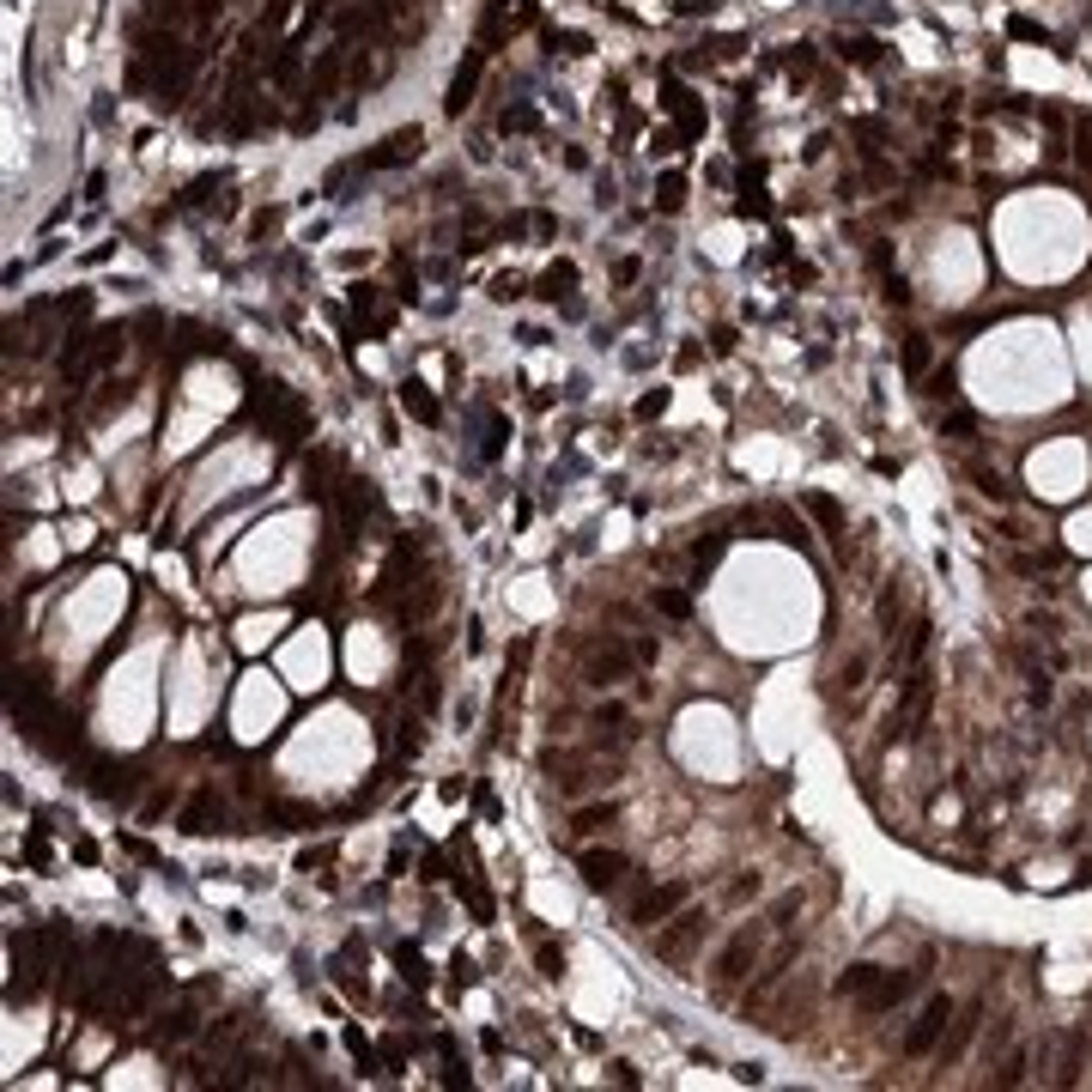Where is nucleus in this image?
Segmentation results:
<instances>
[{
    "label": "nucleus",
    "instance_id": "1",
    "mask_svg": "<svg viewBox=\"0 0 1092 1092\" xmlns=\"http://www.w3.org/2000/svg\"><path fill=\"white\" fill-rule=\"evenodd\" d=\"M249 413L255 419H267V431L279 437V443H298V437H310V407L285 389V383H255V395H249Z\"/></svg>",
    "mask_w": 1092,
    "mask_h": 1092
},
{
    "label": "nucleus",
    "instance_id": "2",
    "mask_svg": "<svg viewBox=\"0 0 1092 1092\" xmlns=\"http://www.w3.org/2000/svg\"><path fill=\"white\" fill-rule=\"evenodd\" d=\"M759 947H765V923H747V929H735V935H729V947L710 959V984H717V990H735V984L753 972Z\"/></svg>",
    "mask_w": 1092,
    "mask_h": 1092
},
{
    "label": "nucleus",
    "instance_id": "3",
    "mask_svg": "<svg viewBox=\"0 0 1092 1092\" xmlns=\"http://www.w3.org/2000/svg\"><path fill=\"white\" fill-rule=\"evenodd\" d=\"M704 935H710V917H704V911H680V917L656 935V959H662V965H686Z\"/></svg>",
    "mask_w": 1092,
    "mask_h": 1092
},
{
    "label": "nucleus",
    "instance_id": "4",
    "mask_svg": "<svg viewBox=\"0 0 1092 1092\" xmlns=\"http://www.w3.org/2000/svg\"><path fill=\"white\" fill-rule=\"evenodd\" d=\"M947 1020H953V1002H947V996H935V1002H929V1008L917 1014V1026L905 1032V1057H929V1051L941 1044Z\"/></svg>",
    "mask_w": 1092,
    "mask_h": 1092
},
{
    "label": "nucleus",
    "instance_id": "5",
    "mask_svg": "<svg viewBox=\"0 0 1092 1092\" xmlns=\"http://www.w3.org/2000/svg\"><path fill=\"white\" fill-rule=\"evenodd\" d=\"M194 1032H200V990H194V996H182L176 1008H164V1014H158L152 1044H182V1038H194Z\"/></svg>",
    "mask_w": 1092,
    "mask_h": 1092
},
{
    "label": "nucleus",
    "instance_id": "6",
    "mask_svg": "<svg viewBox=\"0 0 1092 1092\" xmlns=\"http://www.w3.org/2000/svg\"><path fill=\"white\" fill-rule=\"evenodd\" d=\"M577 868H583V880H589L595 893H607V887H619V880L632 874V862H625L619 850H583V856H577Z\"/></svg>",
    "mask_w": 1092,
    "mask_h": 1092
},
{
    "label": "nucleus",
    "instance_id": "7",
    "mask_svg": "<svg viewBox=\"0 0 1092 1092\" xmlns=\"http://www.w3.org/2000/svg\"><path fill=\"white\" fill-rule=\"evenodd\" d=\"M419 140H425L419 128H401V134H389L376 152H364V158H358V170H389V164H407V158L419 152Z\"/></svg>",
    "mask_w": 1092,
    "mask_h": 1092
},
{
    "label": "nucleus",
    "instance_id": "8",
    "mask_svg": "<svg viewBox=\"0 0 1092 1092\" xmlns=\"http://www.w3.org/2000/svg\"><path fill=\"white\" fill-rule=\"evenodd\" d=\"M686 905V880H674V887H650L638 905H632V923H662V917H674Z\"/></svg>",
    "mask_w": 1092,
    "mask_h": 1092
},
{
    "label": "nucleus",
    "instance_id": "9",
    "mask_svg": "<svg viewBox=\"0 0 1092 1092\" xmlns=\"http://www.w3.org/2000/svg\"><path fill=\"white\" fill-rule=\"evenodd\" d=\"M929 692H935V686H929V668H911V686H905V704H899V729H905V735L923 723V710H929Z\"/></svg>",
    "mask_w": 1092,
    "mask_h": 1092
},
{
    "label": "nucleus",
    "instance_id": "10",
    "mask_svg": "<svg viewBox=\"0 0 1092 1092\" xmlns=\"http://www.w3.org/2000/svg\"><path fill=\"white\" fill-rule=\"evenodd\" d=\"M625 668H632V650H589V662H583V674H589L595 686L625 680Z\"/></svg>",
    "mask_w": 1092,
    "mask_h": 1092
},
{
    "label": "nucleus",
    "instance_id": "11",
    "mask_svg": "<svg viewBox=\"0 0 1092 1092\" xmlns=\"http://www.w3.org/2000/svg\"><path fill=\"white\" fill-rule=\"evenodd\" d=\"M219 814H225V808H219V789H194L188 808H182V832H213Z\"/></svg>",
    "mask_w": 1092,
    "mask_h": 1092
},
{
    "label": "nucleus",
    "instance_id": "12",
    "mask_svg": "<svg viewBox=\"0 0 1092 1092\" xmlns=\"http://www.w3.org/2000/svg\"><path fill=\"white\" fill-rule=\"evenodd\" d=\"M978 1020H984V1002H972L959 1020H953V1038L941 1044V1063H959L965 1057V1044H972V1032H978Z\"/></svg>",
    "mask_w": 1092,
    "mask_h": 1092
},
{
    "label": "nucleus",
    "instance_id": "13",
    "mask_svg": "<svg viewBox=\"0 0 1092 1092\" xmlns=\"http://www.w3.org/2000/svg\"><path fill=\"white\" fill-rule=\"evenodd\" d=\"M613 820H619V802H589V808H577V814H571V832H583V838H589V832H607Z\"/></svg>",
    "mask_w": 1092,
    "mask_h": 1092
},
{
    "label": "nucleus",
    "instance_id": "14",
    "mask_svg": "<svg viewBox=\"0 0 1092 1092\" xmlns=\"http://www.w3.org/2000/svg\"><path fill=\"white\" fill-rule=\"evenodd\" d=\"M802 504H808V510L820 516V528H826L832 540H844V510H838V498H826V492H808Z\"/></svg>",
    "mask_w": 1092,
    "mask_h": 1092
},
{
    "label": "nucleus",
    "instance_id": "15",
    "mask_svg": "<svg viewBox=\"0 0 1092 1092\" xmlns=\"http://www.w3.org/2000/svg\"><path fill=\"white\" fill-rule=\"evenodd\" d=\"M571 285H577V267H571V261H559V267H547V273H540V298H553V304H559Z\"/></svg>",
    "mask_w": 1092,
    "mask_h": 1092
},
{
    "label": "nucleus",
    "instance_id": "16",
    "mask_svg": "<svg viewBox=\"0 0 1092 1092\" xmlns=\"http://www.w3.org/2000/svg\"><path fill=\"white\" fill-rule=\"evenodd\" d=\"M1081 1069H1087V1032H1075V1038H1069V1057H1063L1057 1087H1075V1081H1081Z\"/></svg>",
    "mask_w": 1092,
    "mask_h": 1092
},
{
    "label": "nucleus",
    "instance_id": "17",
    "mask_svg": "<svg viewBox=\"0 0 1092 1092\" xmlns=\"http://www.w3.org/2000/svg\"><path fill=\"white\" fill-rule=\"evenodd\" d=\"M401 407H407L413 419H425V425H437V401H431V395H425L419 383H407V389H401Z\"/></svg>",
    "mask_w": 1092,
    "mask_h": 1092
},
{
    "label": "nucleus",
    "instance_id": "18",
    "mask_svg": "<svg viewBox=\"0 0 1092 1092\" xmlns=\"http://www.w3.org/2000/svg\"><path fill=\"white\" fill-rule=\"evenodd\" d=\"M905 370H911V376L929 370V334H911V340H905Z\"/></svg>",
    "mask_w": 1092,
    "mask_h": 1092
},
{
    "label": "nucleus",
    "instance_id": "19",
    "mask_svg": "<svg viewBox=\"0 0 1092 1092\" xmlns=\"http://www.w3.org/2000/svg\"><path fill=\"white\" fill-rule=\"evenodd\" d=\"M656 613H668V619H692V601H686L680 589H656Z\"/></svg>",
    "mask_w": 1092,
    "mask_h": 1092
},
{
    "label": "nucleus",
    "instance_id": "20",
    "mask_svg": "<svg viewBox=\"0 0 1092 1092\" xmlns=\"http://www.w3.org/2000/svg\"><path fill=\"white\" fill-rule=\"evenodd\" d=\"M1020 1081H1026V1051H1014V1057L990 1075V1087H1020Z\"/></svg>",
    "mask_w": 1092,
    "mask_h": 1092
},
{
    "label": "nucleus",
    "instance_id": "21",
    "mask_svg": "<svg viewBox=\"0 0 1092 1092\" xmlns=\"http://www.w3.org/2000/svg\"><path fill=\"white\" fill-rule=\"evenodd\" d=\"M686 206V182L680 176H662V213H680Z\"/></svg>",
    "mask_w": 1092,
    "mask_h": 1092
},
{
    "label": "nucleus",
    "instance_id": "22",
    "mask_svg": "<svg viewBox=\"0 0 1092 1092\" xmlns=\"http://www.w3.org/2000/svg\"><path fill=\"white\" fill-rule=\"evenodd\" d=\"M717 553H723V528H710V540H704V534L692 540V559H698V565H717Z\"/></svg>",
    "mask_w": 1092,
    "mask_h": 1092
},
{
    "label": "nucleus",
    "instance_id": "23",
    "mask_svg": "<svg viewBox=\"0 0 1092 1092\" xmlns=\"http://www.w3.org/2000/svg\"><path fill=\"white\" fill-rule=\"evenodd\" d=\"M972 480H978V492H990V498H1008V480H1002V474H990V468H972Z\"/></svg>",
    "mask_w": 1092,
    "mask_h": 1092
},
{
    "label": "nucleus",
    "instance_id": "24",
    "mask_svg": "<svg viewBox=\"0 0 1092 1092\" xmlns=\"http://www.w3.org/2000/svg\"><path fill=\"white\" fill-rule=\"evenodd\" d=\"M662 407H668V389H650V395H644V401H638V419H656V413H662Z\"/></svg>",
    "mask_w": 1092,
    "mask_h": 1092
},
{
    "label": "nucleus",
    "instance_id": "25",
    "mask_svg": "<svg viewBox=\"0 0 1092 1092\" xmlns=\"http://www.w3.org/2000/svg\"><path fill=\"white\" fill-rule=\"evenodd\" d=\"M862 674H868V656H850V662H844V674H838V680H844V686H850V692H856V686H862Z\"/></svg>",
    "mask_w": 1092,
    "mask_h": 1092
},
{
    "label": "nucleus",
    "instance_id": "26",
    "mask_svg": "<svg viewBox=\"0 0 1092 1092\" xmlns=\"http://www.w3.org/2000/svg\"><path fill=\"white\" fill-rule=\"evenodd\" d=\"M1075 140H1081V164L1092 170V115H1081V121H1075Z\"/></svg>",
    "mask_w": 1092,
    "mask_h": 1092
},
{
    "label": "nucleus",
    "instance_id": "27",
    "mask_svg": "<svg viewBox=\"0 0 1092 1092\" xmlns=\"http://www.w3.org/2000/svg\"><path fill=\"white\" fill-rule=\"evenodd\" d=\"M632 662L650 668V662H656V638H632Z\"/></svg>",
    "mask_w": 1092,
    "mask_h": 1092
},
{
    "label": "nucleus",
    "instance_id": "28",
    "mask_svg": "<svg viewBox=\"0 0 1092 1092\" xmlns=\"http://www.w3.org/2000/svg\"><path fill=\"white\" fill-rule=\"evenodd\" d=\"M619 723H625V704H601L595 710V729H619Z\"/></svg>",
    "mask_w": 1092,
    "mask_h": 1092
},
{
    "label": "nucleus",
    "instance_id": "29",
    "mask_svg": "<svg viewBox=\"0 0 1092 1092\" xmlns=\"http://www.w3.org/2000/svg\"><path fill=\"white\" fill-rule=\"evenodd\" d=\"M540 972L559 978V972H565V953H559V947H540Z\"/></svg>",
    "mask_w": 1092,
    "mask_h": 1092
},
{
    "label": "nucleus",
    "instance_id": "30",
    "mask_svg": "<svg viewBox=\"0 0 1092 1092\" xmlns=\"http://www.w3.org/2000/svg\"><path fill=\"white\" fill-rule=\"evenodd\" d=\"M492 298H522V279H516V273H504V279L492 285Z\"/></svg>",
    "mask_w": 1092,
    "mask_h": 1092
},
{
    "label": "nucleus",
    "instance_id": "31",
    "mask_svg": "<svg viewBox=\"0 0 1092 1092\" xmlns=\"http://www.w3.org/2000/svg\"><path fill=\"white\" fill-rule=\"evenodd\" d=\"M947 431H953V437H972L978 425H972V413H953V419H947Z\"/></svg>",
    "mask_w": 1092,
    "mask_h": 1092
}]
</instances>
